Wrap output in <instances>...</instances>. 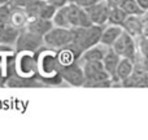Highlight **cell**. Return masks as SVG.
I'll return each instance as SVG.
<instances>
[{"label": "cell", "instance_id": "603a6c76", "mask_svg": "<svg viewBox=\"0 0 148 140\" xmlns=\"http://www.w3.org/2000/svg\"><path fill=\"white\" fill-rule=\"evenodd\" d=\"M9 14H10V7L8 4H1L0 5V23L1 25H7L9 21Z\"/></svg>", "mask_w": 148, "mask_h": 140}, {"label": "cell", "instance_id": "9a60e30c", "mask_svg": "<svg viewBox=\"0 0 148 140\" xmlns=\"http://www.w3.org/2000/svg\"><path fill=\"white\" fill-rule=\"evenodd\" d=\"M27 21H29V18H27V16H26L23 8H10L9 21H8L9 25L22 30V29H25Z\"/></svg>", "mask_w": 148, "mask_h": 140}, {"label": "cell", "instance_id": "4fadbf2b", "mask_svg": "<svg viewBox=\"0 0 148 140\" xmlns=\"http://www.w3.org/2000/svg\"><path fill=\"white\" fill-rule=\"evenodd\" d=\"M107 51H108V47L99 43L94 47H90V48L84 49L78 61L81 62V64L82 62H86V61H103Z\"/></svg>", "mask_w": 148, "mask_h": 140}, {"label": "cell", "instance_id": "3957f363", "mask_svg": "<svg viewBox=\"0 0 148 140\" xmlns=\"http://www.w3.org/2000/svg\"><path fill=\"white\" fill-rule=\"evenodd\" d=\"M43 46V36L36 35L26 29L20 30L18 38L14 43V48L17 52H34L35 53Z\"/></svg>", "mask_w": 148, "mask_h": 140}, {"label": "cell", "instance_id": "44dd1931", "mask_svg": "<svg viewBox=\"0 0 148 140\" xmlns=\"http://www.w3.org/2000/svg\"><path fill=\"white\" fill-rule=\"evenodd\" d=\"M57 8L53 7V5H51L49 3H44L43 7H42L40 9V13H39V17L40 18H46V20H52L55 16V13H56Z\"/></svg>", "mask_w": 148, "mask_h": 140}, {"label": "cell", "instance_id": "4dcf8cb0", "mask_svg": "<svg viewBox=\"0 0 148 140\" xmlns=\"http://www.w3.org/2000/svg\"><path fill=\"white\" fill-rule=\"evenodd\" d=\"M70 1H73V0H70Z\"/></svg>", "mask_w": 148, "mask_h": 140}, {"label": "cell", "instance_id": "7a4b0ae2", "mask_svg": "<svg viewBox=\"0 0 148 140\" xmlns=\"http://www.w3.org/2000/svg\"><path fill=\"white\" fill-rule=\"evenodd\" d=\"M16 74L26 78H31L38 74V62L34 52H18L14 61Z\"/></svg>", "mask_w": 148, "mask_h": 140}, {"label": "cell", "instance_id": "8fae6325", "mask_svg": "<svg viewBox=\"0 0 148 140\" xmlns=\"http://www.w3.org/2000/svg\"><path fill=\"white\" fill-rule=\"evenodd\" d=\"M122 31H123V29L120 25H110V23L104 25L103 33H101V39H100V44L110 48L113 46V43L118 39V36L122 34Z\"/></svg>", "mask_w": 148, "mask_h": 140}, {"label": "cell", "instance_id": "f546056e", "mask_svg": "<svg viewBox=\"0 0 148 140\" xmlns=\"http://www.w3.org/2000/svg\"><path fill=\"white\" fill-rule=\"evenodd\" d=\"M43 1H46V0H43Z\"/></svg>", "mask_w": 148, "mask_h": 140}, {"label": "cell", "instance_id": "484cf974", "mask_svg": "<svg viewBox=\"0 0 148 140\" xmlns=\"http://www.w3.org/2000/svg\"><path fill=\"white\" fill-rule=\"evenodd\" d=\"M75 4H78V5H81V7H87V5H90V4H92V3H95V1H97V0H73Z\"/></svg>", "mask_w": 148, "mask_h": 140}, {"label": "cell", "instance_id": "30bf717a", "mask_svg": "<svg viewBox=\"0 0 148 140\" xmlns=\"http://www.w3.org/2000/svg\"><path fill=\"white\" fill-rule=\"evenodd\" d=\"M52 27H53L52 20H46V18H40V17L29 20L25 26L26 30L31 31V33L36 34V35H40V36H44Z\"/></svg>", "mask_w": 148, "mask_h": 140}, {"label": "cell", "instance_id": "ffe728a7", "mask_svg": "<svg viewBox=\"0 0 148 140\" xmlns=\"http://www.w3.org/2000/svg\"><path fill=\"white\" fill-rule=\"evenodd\" d=\"M120 7L126 12L127 16H143V10L139 8L135 0H122L120 3Z\"/></svg>", "mask_w": 148, "mask_h": 140}, {"label": "cell", "instance_id": "7402d4cb", "mask_svg": "<svg viewBox=\"0 0 148 140\" xmlns=\"http://www.w3.org/2000/svg\"><path fill=\"white\" fill-rule=\"evenodd\" d=\"M92 25V21L90 18L88 13L86 12L83 7L81 8V12H79V18H78V26L79 27H88Z\"/></svg>", "mask_w": 148, "mask_h": 140}, {"label": "cell", "instance_id": "8992f818", "mask_svg": "<svg viewBox=\"0 0 148 140\" xmlns=\"http://www.w3.org/2000/svg\"><path fill=\"white\" fill-rule=\"evenodd\" d=\"M60 75H61L62 81L73 87H83L84 82H86L83 68L79 64V61L73 62L68 66L60 68Z\"/></svg>", "mask_w": 148, "mask_h": 140}, {"label": "cell", "instance_id": "cb8c5ba5", "mask_svg": "<svg viewBox=\"0 0 148 140\" xmlns=\"http://www.w3.org/2000/svg\"><path fill=\"white\" fill-rule=\"evenodd\" d=\"M31 0H9L8 5L10 8H25Z\"/></svg>", "mask_w": 148, "mask_h": 140}, {"label": "cell", "instance_id": "52a82bcc", "mask_svg": "<svg viewBox=\"0 0 148 140\" xmlns=\"http://www.w3.org/2000/svg\"><path fill=\"white\" fill-rule=\"evenodd\" d=\"M109 8H110V4L107 0H97V1L84 7V9L88 13L92 23H96V25H107Z\"/></svg>", "mask_w": 148, "mask_h": 140}, {"label": "cell", "instance_id": "e0dca14e", "mask_svg": "<svg viewBox=\"0 0 148 140\" xmlns=\"http://www.w3.org/2000/svg\"><path fill=\"white\" fill-rule=\"evenodd\" d=\"M126 17V12L120 7V5H110L109 8V13H108V22L110 25H120L122 26V23L125 22Z\"/></svg>", "mask_w": 148, "mask_h": 140}, {"label": "cell", "instance_id": "6da1fadb", "mask_svg": "<svg viewBox=\"0 0 148 140\" xmlns=\"http://www.w3.org/2000/svg\"><path fill=\"white\" fill-rule=\"evenodd\" d=\"M36 55L38 62V74L39 79L48 86H57L62 81L60 75V64L57 61V53L55 49L43 46Z\"/></svg>", "mask_w": 148, "mask_h": 140}, {"label": "cell", "instance_id": "d6986e66", "mask_svg": "<svg viewBox=\"0 0 148 140\" xmlns=\"http://www.w3.org/2000/svg\"><path fill=\"white\" fill-rule=\"evenodd\" d=\"M44 3L46 1H43V0H31V1L23 8V10H25V13H26L29 20H33V18L39 17V13H40V9H42Z\"/></svg>", "mask_w": 148, "mask_h": 140}, {"label": "cell", "instance_id": "277c9868", "mask_svg": "<svg viewBox=\"0 0 148 140\" xmlns=\"http://www.w3.org/2000/svg\"><path fill=\"white\" fill-rule=\"evenodd\" d=\"M70 42H72V34H70V29H66V27L53 26L43 36L44 46L48 47V48L55 49V51L68 46Z\"/></svg>", "mask_w": 148, "mask_h": 140}, {"label": "cell", "instance_id": "d4e9b609", "mask_svg": "<svg viewBox=\"0 0 148 140\" xmlns=\"http://www.w3.org/2000/svg\"><path fill=\"white\" fill-rule=\"evenodd\" d=\"M46 1L56 8H61V7H64V5H66L68 3H70V0H46Z\"/></svg>", "mask_w": 148, "mask_h": 140}, {"label": "cell", "instance_id": "5bb4252c", "mask_svg": "<svg viewBox=\"0 0 148 140\" xmlns=\"http://www.w3.org/2000/svg\"><path fill=\"white\" fill-rule=\"evenodd\" d=\"M134 68H135V64H134L133 60L126 59V57H121L120 62H118L117 70H116L117 82H120V83L122 84V82L126 81V79L131 75V73L134 71Z\"/></svg>", "mask_w": 148, "mask_h": 140}, {"label": "cell", "instance_id": "ba28073f", "mask_svg": "<svg viewBox=\"0 0 148 140\" xmlns=\"http://www.w3.org/2000/svg\"><path fill=\"white\" fill-rule=\"evenodd\" d=\"M103 27L104 25H96V23H92L91 26L84 29L83 33V38H82L79 46L84 49L90 48V47H94L96 44L100 43V39H101V33H103Z\"/></svg>", "mask_w": 148, "mask_h": 140}, {"label": "cell", "instance_id": "9c48e42d", "mask_svg": "<svg viewBox=\"0 0 148 140\" xmlns=\"http://www.w3.org/2000/svg\"><path fill=\"white\" fill-rule=\"evenodd\" d=\"M123 31L130 34L134 38H139L143 35V29H144V21L142 16H127L125 22L122 23Z\"/></svg>", "mask_w": 148, "mask_h": 140}, {"label": "cell", "instance_id": "4316f807", "mask_svg": "<svg viewBox=\"0 0 148 140\" xmlns=\"http://www.w3.org/2000/svg\"><path fill=\"white\" fill-rule=\"evenodd\" d=\"M135 1L143 12H147L148 10V0H135Z\"/></svg>", "mask_w": 148, "mask_h": 140}, {"label": "cell", "instance_id": "83f0119b", "mask_svg": "<svg viewBox=\"0 0 148 140\" xmlns=\"http://www.w3.org/2000/svg\"><path fill=\"white\" fill-rule=\"evenodd\" d=\"M142 17H143V21H144V22H148V10L143 13V16H142Z\"/></svg>", "mask_w": 148, "mask_h": 140}, {"label": "cell", "instance_id": "ac0fdd59", "mask_svg": "<svg viewBox=\"0 0 148 140\" xmlns=\"http://www.w3.org/2000/svg\"><path fill=\"white\" fill-rule=\"evenodd\" d=\"M52 22H53V26L70 29L69 20H68V4L61 8H57L56 13H55L53 18H52Z\"/></svg>", "mask_w": 148, "mask_h": 140}, {"label": "cell", "instance_id": "7c38bea8", "mask_svg": "<svg viewBox=\"0 0 148 140\" xmlns=\"http://www.w3.org/2000/svg\"><path fill=\"white\" fill-rule=\"evenodd\" d=\"M120 60H121V56H118L112 48H108L107 53H105L104 59H103V61H101L104 70L109 74V76L112 78L113 82H117V78H116V70H117Z\"/></svg>", "mask_w": 148, "mask_h": 140}, {"label": "cell", "instance_id": "f1b7e54d", "mask_svg": "<svg viewBox=\"0 0 148 140\" xmlns=\"http://www.w3.org/2000/svg\"><path fill=\"white\" fill-rule=\"evenodd\" d=\"M8 1H9V0H0V5L1 4H8Z\"/></svg>", "mask_w": 148, "mask_h": 140}, {"label": "cell", "instance_id": "5b68a950", "mask_svg": "<svg viewBox=\"0 0 148 140\" xmlns=\"http://www.w3.org/2000/svg\"><path fill=\"white\" fill-rule=\"evenodd\" d=\"M118 56L126 57L130 60H135L136 53H138V46H136V39L134 36H131L130 34H127L126 31H122L118 39L113 43V46L110 47Z\"/></svg>", "mask_w": 148, "mask_h": 140}, {"label": "cell", "instance_id": "2e32d148", "mask_svg": "<svg viewBox=\"0 0 148 140\" xmlns=\"http://www.w3.org/2000/svg\"><path fill=\"white\" fill-rule=\"evenodd\" d=\"M18 34H20V29L14 27V26L7 25L3 29L1 36H0V44H4V46H14L16 40L18 38Z\"/></svg>", "mask_w": 148, "mask_h": 140}]
</instances>
